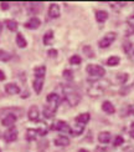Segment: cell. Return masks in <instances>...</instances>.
<instances>
[{"mask_svg": "<svg viewBox=\"0 0 134 152\" xmlns=\"http://www.w3.org/2000/svg\"><path fill=\"white\" fill-rule=\"evenodd\" d=\"M5 92L9 95H16L20 92V87H19L16 84H6L5 85Z\"/></svg>", "mask_w": 134, "mask_h": 152, "instance_id": "4fadbf2b", "label": "cell"}, {"mask_svg": "<svg viewBox=\"0 0 134 152\" xmlns=\"http://www.w3.org/2000/svg\"><path fill=\"white\" fill-rule=\"evenodd\" d=\"M5 80V74L0 70V81H4Z\"/></svg>", "mask_w": 134, "mask_h": 152, "instance_id": "d590c367", "label": "cell"}, {"mask_svg": "<svg viewBox=\"0 0 134 152\" xmlns=\"http://www.w3.org/2000/svg\"><path fill=\"white\" fill-rule=\"evenodd\" d=\"M102 110H103L106 113H108V115L116 113V107H114V105L111 102V101H103V104H102Z\"/></svg>", "mask_w": 134, "mask_h": 152, "instance_id": "7c38bea8", "label": "cell"}, {"mask_svg": "<svg viewBox=\"0 0 134 152\" xmlns=\"http://www.w3.org/2000/svg\"><path fill=\"white\" fill-rule=\"evenodd\" d=\"M83 53L87 55V58H91V59H93L94 58V51H93V49L89 46V45H86V46H83Z\"/></svg>", "mask_w": 134, "mask_h": 152, "instance_id": "83f0119b", "label": "cell"}, {"mask_svg": "<svg viewBox=\"0 0 134 152\" xmlns=\"http://www.w3.org/2000/svg\"><path fill=\"white\" fill-rule=\"evenodd\" d=\"M129 135H130L132 138H134V130H130V131H129Z\"/></svg>", "mask_w": 134, "mask_h": 152, "instance_id": "8d00e7d4", "label": "cell"}, {"mask_svg": "<svg viewBox=\"0 0 134 152\" xmlns=\"http://www.w3.org/2000/svg\"><path fill=\"white\" fill-rule=\"evenodd\" d=\"M34 72H35V77H45V74H46V67H45L43 65L36 66Z\"/></svg>", "mask_w": 134, "mask_h": 152, "instance_id": "44dd1931", "label": "cell"}, {"mask_svg": "<svg viewBox=\"0 0 134 152\" xmlns=\"http://www.w3.org/2000/svg\"><path fill=\"white\" fill-rule=\"evenodd\" d=\"M82 62V59L80 55H72L71 58H70V64L71 65H80Z\"/></svg>", "mask_w": 134, "mask_h": 152, "instance_id": "4316f807", "label": "cell"}, {"mask_svg": "<svg viewBox=\"0 0 134 152\" xmlns=\"http://www.w3.org/2000/svg\"><path fill=\"white\" fill-rule=\"evenodd\" d=\"M5 25L10 31H16L17 30V23L15 20H10V19H8V20H5Z\"/></svg>", "mask_w": 134, "mask_h": 152, "instance_id": "d4e9b609", "label": "cell"}, {"mask_svg": "<svg viewBox=\"0 0 134 152\" xmlns=\"http://www.w3.org/2000/svg\"><path fill=\"white\" fill-rule=\"evenodd\" d=\"M1 30H3V24L0 23V33H1Z\"/></svg>", "mask_w": 134, "mask_h": 152, "instance_id": "f35d334b", "label": "cell"}, {"mask_svg": "<svg viewBox=\"0 0 134 152\" xmlns=\"http://www.w3.org/2000/svg\"><path fill=\"white\" fill-rule=\"evenodd\" d=\"M86 71L89 76H93V77H103L106 75V70L103 66L101 65H96V64H89L86 67Z\"/></svg>", "mask_w": 134, "mask_h": 152, "instance_id": "277c9868", "label": "cell"}, {"mask_svg": "<svg viewBox=\"0 0 134 152\" xmlns=\"http://www.w3.org/2000/svg\"><path fill=\"white\" fill-rule=\"evenodd\" d=\"M117 39V34L116 33H107L102 39L98 41V46L101 49H107V48H109L112 44L114 42V40Z\"/></svg>", "mask_w": 134, "mask_h": 152, "instance_id": "5b68a950", "label": "cell"}, {"mask_svg": "<svg viewBox=\"0 0 134 152\" xmlns=\"http://www.w3.org/2000/svg\"><path fill=\"white\" fill-rule=\"evenodd\" d=\"M49 56H50V58H55V56H57V54H59V53H57V50H55V49H51V50H49Z\"/></svg>", "mask_w": 134, "mask_h": 152, "instance_id": "836d02e7", "label": "cell"}, {"mask_svg": "<svg viewBox=\"0 0 134 152\" xmlns=\"http://www.w3.org/2000/svg\"><path fill=\"white\" fill-rule=\"evenodd\" d=\"M17 117L14 115V113H9V115H6L3 120H1V125L3 126H6V127H9V126H12L15 122H16Z\"/></svg>", "mask_w": 134, "mask_h": 152, "instance_id": "30bf717a", "label": "cell"}, {"mask_svg": "<svg viewBox=\"0 0 134 152\" xmlns=\"http://www.w3.org/2000/svg\"><path fill=\"white\" fill-rule=\"evenodd\" d=\"M60 16V6L57 4H51L49 8V18L50 19H56Z\"/></svg>", "mask_w": 134, "mask_h": 152, "instance_id": "8fae6325", "label": "cell"}, {"mask_svg": "<svg viewBox=\"0 0 134 152\" xmlns=\"http://www.w3.org/2000/svg\"><path fill=\"white\" fill-rule=\"evenodd\" d=\"M11 59V55L6 53L5 50H0V61H9Z\"/></svg>", "mask_w": 134, "mask_h": 152, "instance_id": "f1b7e54d", "label": "cell"}, {"mask_svg": "<svg viewBox=\"0 0 134 152\" xmlns=\"http://www.w3.org/2000/svg\"><path fill=\"white\" fill-rule=\"evenodd\" d=\"M55 145L56 146H60V147H63V146H68L70 145V138L67 137V136H63V135H61V136H59L55 140Z\"/></svg>", "mask_w": 134, "mask_h": 152, "instance_id": "9a60e30c", "label": "cell"}, {"mask_svg": "<svg viewBox=\"0 0 134 152\" xmlns=\"http://www.w3.org/2000/svg\"><path fill=\"white\" fill-rule=\"evenodd\" d=\"M111 132H108V131H102L98 134V141L101 143H108L111 141Z\"/></svg>", "mask_w": 134, "mask_h": 152, "instance_id": "2e32d148", "label": "cell"}, {"mask_svg": "<svg viewBox=\"0 0 134 152\" xmlns=\"http://www.w3.org/2000/svg\"><path fill=\"white\" fill-rule=\"evenodd\" d=\"M62 75H63V77H65L66 80H72L73 79V75H72L71 70H65L62 72Z\"/></svg>", "mask_w": 134, "mask_h": 152, "instance_id": "1f68e13d", "label": "cell"}, {"mask_svg": "<svg viewBox=\"0 0 134 152\" xmlns=\"http://www.w3.org/2000/svg\"><path fill=\"white\" fill-rule=\"evenodd\" d=\"M83 130H85V125L78 124V125L75 126V129H71V135L72 136H78L83 132Z\"/></svg>", "mask_w": 134, "mask_h": 152, "instance_id": "7402d4cb", "label": "cell"}, {"mask_svg": "<svg viewBox=\"0 0 134 152\" xmlns=\"http://www.w3.org/2000/svg\"><path fill=\"white\" fill-rule=\"evenodd\" d=\"M133 54H134V53H133Z\"/></svg>", "mask_w": 134, "mask_h": 152, "instance_id": "b9f144b4", "label": "cell"}, {"mask_svg": "<svg viewBox=\"0 0 134 152\" xmlns=\"http://www.w3.org/2000/svg\"><path fill=\"white\" fill-rule=\"evenodd\" d=\"M119 62H120L119 56H111V58H108V60H107V65L108 66H117Z\"/></svg>", "mask_w": 134, "mask_h": 152, "instance_id": "484cf974", "label": "cell"}, {"mask_svg": "<svg viewBox=\"0 0 134 152\" xmlns=\"http://www.w3.org/2000/svg\"><path fill=\"white\" fill-rule=\"evenodd\" d=\"M62 90H63V95H65V99H66V101L68 102L70 106H76V105L80 104L81 95H80V92L76 90L73 86L65 85L62 87Z\"/></svg>", "mask_w": 134, "mask_h": 152, "instance_id": "3957f363", "label": "cell"}, {"mask_svg": "<svg viewBox=\"0 0 134 152\" xmlns=\"http://www.w3.org/2000/svg\"><path fill=\"white\" fill-rule=\"evenodd\" d=\"M41 10V4H36V3H31L28 5V11H29V14L31 15H35L37 14Z\"/></svg>", "mask_w": 134, "mask_h": 152, "instance_id": "d6986e66", "label": "cell"}, {"mask_svg": "<svg viewBox=\"0 0 134 152\" xmlns=\"http://www.w3.org/2000/svg\"><path fill=\"white\" fill-rule=\"evenodd\" d=\"M43 79L45 77H35L34 82H33V86H34V90L35 92L39 95L42 91V86H43Z\"/></svg>", "mask_w": 134, "mask_h": 152, "instance_id": "5bb4252c", "label": "cell"}, {"mask_svg": "<svg viewBox=\"0 0 134 152\" xmlns=\"http://www.w3.org/2000/svg\"><path fill=\"white\" fill-rule=\"evenodd\" d=\"M40 25H41V20L39 18H31L28 23H25V28L30 30H35L37 28H40Z\"/></svg>", "mask_w": 134, "mask_h": 152, "instance_id": "9c48e42d", "label": "cell"}, {"mask_svg": "<svg viewBox=\"0 0 134 152\" xmlns=\"http://www.w3.org/2000/svg\"><path fill=\"white\" fill-rule=\"evenodd\" d=\"M16 44H17V46L21 48V49L26 48V45H28V41L21 33H17V35H16Z\"/></svg>", "mask_w": 134, "mask_h": 152, "instance_id": "ffe728a7", "label": "cell"}, {"mask_svg": "<svg viewBox=\"0 0 134 152\" xmlns=\"http://www.w3.org/2000/svg\"><path fill=\"white\" fill-rule=\"evenodd\" d=\"M52 129H54V130H57V131H62V132H70V134H71V129H70V126L67 125V122L62 121V120H60V121H57L56 124H54Z\"/></svg>", "mask_w": 134, "mask_h": 152, "instance_id": "ba28073f", "label": "cell"}, {"mask_svg": "<svg viewBox=\"0 0 134 152\" xmlns=\"http://www.w3.org/2000/svg\"><path fill=\"white\" fill-rule=\"evenodd\" d=\"M0 151H1V150H0Z\"/></svg>", "mask_w": 134, "mask_h": 152, "instance_id": "60d3db41", "label": "cell"}, {"mask_svg": "<svg viewBox=\"0 0 134 152\" xmlns=\"http://www.w3.org/2000/svg\"><path fill=\"white\" fill-rule=\"evenodd\" d=\"M42 40H43L45 45H51V44H52V40H54V33L51 30L47 31V33L43 35V39Z\"/></svg>", "mask_w": 134, "mask_h": 152, "instance_id": "cb8c5ba5", "label": "cell"}, {"mask_svg": "<svg viewBox=\"0 0 134 152\" xmlns=\"http://www.w3.org/2000/svg\"><path fill=\"white\" fill-rule=\"evenodd\" d=\"M78 152H89L88 150H86V148H80L78 150Z\"/></svg>", "mask_w": 134, "mask_h": 152, "instance_id": "74e56055", "label": "cell"}, {"mask_svg": "<svg viewBox=\"0 0 134 152\" xmlns=\"http://www.w3.org/2000/svg\"><path fill=\"white\" fill-rule=\"evenodd\" d=\"M28 117L30 121H37L40 117V112H39V107L36 105H33L29 109V112H28Z\"/></svg>", "mask_w": 134, "mask_h": 152, "instance_id": "52a82bcc", "label": "cell"}, {"mask_svg": "<svg viewBox=\"0 0 134 152\" xmlns=\"http://www.w3.org/2000/svg\"><path fill=\"white\" fill-rule=\"evenodd\" d=\"M89 120H91V115H89L88 112H83V113H80V115L76 117V121H77V124H82L85 125L87 124Z\"/></svg>", "mask_w": 134, "mask_h": 152, "instance_id": "ac0fdd59", "label": "cell"}, {"mask_svg": "<svg viewBox=\"0 0 134 152\" xmlns=\"http://www.w3.org/2000/svg\"><path fill=\"white\" fill-rule=\"evenodd\" d=\"M46 102H47V105L43 107V116L46 118H51V117H54L57 107H59V105L61 102L60 95H57L55 92L49 94L46 97Z\"/></svg>", "mask_w": 134, "mask_h": 152, "instance_id": "6da1fadb", "label": "cell"}, {"mask_svg": "<svg viewBox=\"0 0 134 152\" xmlns=\"http://www.w3.org/2000/svg\"><path fill=\"white\" fill-rule=\"evenodd\" d=\"M16 138H17V130L15 127H11L10 130L6 131L4 135V140L6 142H14V141H16Z\"/></svg>", "mask_w": 134, "mask_h": 152, "instance_id": "8992f818", "label": "cell"}, {"mask_svg": "<svg viewBox=\"0 0 134 152\" xmlns=\"http://www.w3.org/2000/svg\"><path fill=\"white\" fill-rule=\"evenodd\" d=\"M109 85V82L107 80H96V81H91V85L88 87V95L91 97H99L103 95V92L106 91V88Z\"/></svg>", "mask_w": 134, "mask_h": 152, "instance_id": "7a4b0ae2", "label": "cell"}, {"mask_svg": "<svg viewBox=\"0 0 134 152\" xmlns=\"http://www.w3.org/2000/svg\"><path fill=\"white\" fill-rule=\"evenodd\" d=\"M123 143H124V138H123V136L117 135V136H116V138H114L113 145H114L116 147H118V146H120V145H123Z\"/></svg>", "mask_w": 134, "mask_h": 152, "instance_id": "4dcf8cb0", "label": "cell"}, {"mask_svg": "<svg viewBox=\"0 0 134 152\" xmlns=\"http://www.w3.org/2000/svg\"><path fill=\"white\" fill-rule=\"evenodd\" d=\"M0 8H1L3 10H8V9L10 8V4H9V3L3 1V3H0Z\"/></svg>", "mask_w": 134, "mask_h": 152, "instance_id": "e575fe53", "label": "cell"}, {"mask_svg": "<svg viewBox=\"0 0 134 152\" xmlns=\"http://www.w3.org/2000/svg\"><path fill=\"white\" fill-rule=\"evenodd\" d=\"M37 135H39V131H37V130L29 129V130L26 131V140H28V141H34L35 138L37 137Z\"/></svg>", "mask_w": 134, "mask_h": 152, "instance_id": "603a6c76", "label": "cell"}, {"mask_svg": "<svg viewBox=\"0 0 134 152\" xmlns=\"http://www.w3.org/2000/svg\"><path fill=\"white\" fill-rule=\"evenodd\" d=\"M132 45H133V44H132L130 41H124V44H123V50H124L125 53H129L130 49H132Z\"/></svg>", "mask_w": 134, "mask_h": 152, "instance_id": "d6a6232c", "label": "cell"}, {"mask_svg": "<svg viewBox=\"0 0 134 152\" xmlns=\"http://www.w3.org/2000/svg\"><path fill=\"white\" fill-rule=\"evenodd\" d=\"M127 80H128V74H118L117 75V81L119 82L120 85L125 84Z\"/></svg>", "mask_w": 134, "mask_h": 152, "instance_id": "f546056e", "label": "cell"}, {"mask_svg": "<svg viewBox=\"0 0 134 152\" xmlns=\"http://www.w3.org/2000/svg\"><path fill=\"white\" fill-rule=\"evenodd\" d=\"M108 19V12L106 10H97L96 11V20L98 23H104Z\"/></svg>", "mask_w": 134, "mask_h": 152, "instance_id": "e0dca14e", "label": "cell"}, {"mask_svg": "<svg viewBox=\"0 0 134 152\" xmlns=\"http://www.w3.org/2000/svg\"><path fill=\"white\" fill-rule=\"evenodd\" d=\"M130 127H132V130H134V122H132V125H130Z\"/></svg>", "mask_w": 134, "mask_h": 152, "instance_id": "ab89813d", "label": "cell"}]
</instances>
